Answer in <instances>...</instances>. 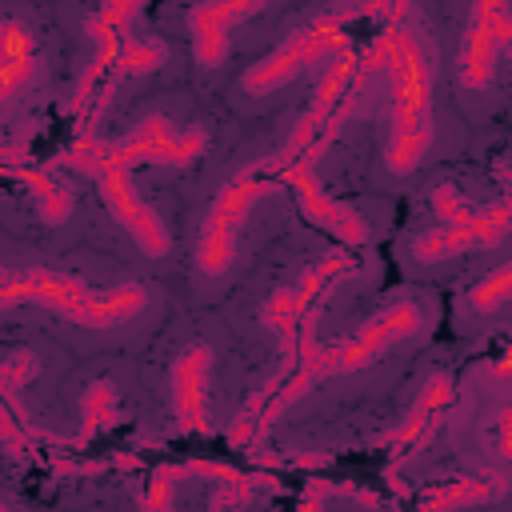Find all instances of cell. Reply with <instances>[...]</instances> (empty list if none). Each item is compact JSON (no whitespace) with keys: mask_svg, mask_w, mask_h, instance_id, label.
<instances>
[{"mask_svg":"<svg viewBox=\"0 0 512 512\" xmlns=\"http://www.w3.org/2000/svg\"><path fill=\"white\" fill-rule=\"evenodd\" d=\"M136 8H140V0H104V8L88 20V32H92V40L100 44V52H96V64L84 72L72 108H84V104H88L92 84H96V76L104 72V64H112V60L120 56V44H124V36H128V20H132Z\"/></svg>","mask_w":512,"mask_h":512,"instance_id":"obj_11","label":"cell"},{"mask_svg":"<svg viewBox=\"0 0 512 512\" xmlns=\"http://www.w3.org/2000/svg\"><path fill=\"white\" fill-rule=\"evenodd\" d=\"M312 316H316L312 308H304V316H300V356H304V368L292 376V384L280 392V400L264 412V424H268V420H276V412H280L288 400H296L300 392H308L316 376L352 372V368L368 364L376 352H384V344H392V340H400V336H408V332H416V328H420V308H416V304H396V308H388L384 316L368 320V324L360 328V336H356V340L336 344V348H316Z\"/></svg>","mask_w":512,"mask_h":512,"instance_id":"obj_2","label":"cell"},{"mask_svg":"<svg viewBox=\"0 0 512 512\" xmlns=\"http://www.w3.org/2000/svg\"><path fill=\"white\" fill-rule=\"evenodd\" d=\"M436 208L448 220V228H436L428 236H420L412 244V252L420 260H440V256H456L464 248H480V244H496L508 232V204H496L488 212H476L468 204L456 200L452 188H436Z\"/></svg>","mask_w":512,"mask_h":512,"instance_id":"obj_4","label":"cell"},{"mask_svg":"<svg viewBox=\"0 0 512 512\" xmlns=\"http://www.w3.org/2000/svg\"><path fill=\"white\" fill-rule=\"evenodd\" d=\"M508 284H512V272H508V268H500L492 280H484V284L472 292V304H476L480 312H492V308L508 296Z\"/></svg>","mask_w":512,"mask_h":512,"instance_id":"obj_17","label":"cell"},{"mask_svg":"<svg viewBox=\"0 0 512 512\" xmlns=\"http://www.w3.org/2000/svg\"><path fill=\"white\" fill-rule=\"evenodd\" d=\"M88 176H96V188L104 196V204L112 208V216L128 228V236L148 252V256H164L168 252V228L160 224V216L136 196L128 168H112V164H92L84 168Z\"/></svg>","mask_w":512,"mask_h":512,"instance_id":"obj_7","label":"cell"},{"mask_svg":"<svg viewBox=\"0 0 512 512\" xmlns=\"http://www.w3.org/2000/svg\"><path fill=\"white\" fill-rule=\"evenodd\" d=\"M208 364H212V352H208L204 344H196V348H188V352L176 360V372H172L180 424H184V428H196V432L208 428V420H204V372H208Z\"/></svg>","mask_w":512,"mask_h":512,"instance_id":"obj_13","label":"cell"},{"mask_svg":"<svg viewBox=\"0 0 512 512\" xmlns=\"http://www.w3.org/2000/svg\"><path fill=\"white\" fill-rule=\"evenodd\" d=\"M204 148V136H156V140H144V136H128L120 144H84V148H72L64 152V164L68 168H92V164H112V168H136V164H184L192 160L196 152Z\"/></svg>","mask_w":512,"mask_h":512,"instance_id":"obj_6","label":"cell"},{"mask_svg":"<svg viewBox=\"0 0 512 512\" xmlns=\"http://www.w3.org/2000/svg\"><path fill=\"white\" fill-rule=\"evenodd\" d=\"M16 176H20L24 184H32V192L40 196V216H44L48 224H56V220H64V216H68L72 200H68V192H64L56 180H48L44 172H28V168H20Z\"/></svg>","mask_w":512,"mask_h":512,"instance_id":"obj_15","label":"cell"},{"mask_svg":"<svg viewBox=\"0 0 512 512\" xmlns=\"http://www.w3.org/2000/svg\"><path fill=\"white\" fill-rule=\"evenodd\" d=\"M508 40H512L508 4H504V0H476V20H472L468 44H464V68H460V80H464L468 88L488 84V76H492V52L504 48Z\"/></svg>","mask_w":512,"mask_h":512,"instance_id":"obj_9","label":"cell"},{"mask_svg":"<svg viewBox=\"0 0 512 512\" xmlns=\"http://www.w3.org/2000/svg\"><path fill=\"white\" fill-rule=\"evenodd\" d=\"M264 192H272V180H260L256 172L236 176V180L220 192V200H216V208H212V216H208V224H204L200 248H196V264H200L204 276H220V272L232 264L240 220L248 216V208H252L256 196H264Z\"/></svg>","mask_w":512,"mask_h":512,"instance_id":"obj_5","label":"cell"},{"mask_svg":"<svg viewBox=\"0 0 512 512\" xmlns=\"http://www.w3.org/2000/svg\"><path fill=\"white\" fill-rule=\"evenodd\" d=\"M28 76H32V56L28 60H0V100L8 92H16ZM8 156H16V152H0V160H8Z\"/></svg>","mask_w":512,"mask_h":512,"instance_id":"obj_18","label":"cell"},{"mask_svg":"<svg viewBox=\"0 0 512 512\" xmlns=\"http://www.w3.org/2000/svg\"><path fill=\"white\" fill-rule=\"evenodd\" d=\"M344 48H348V32H340L332 20H328V24H316V28L300 32L296 40H288L280 52H272L264 64H256V68L244 76V88H248L252 96H260V92L284 84V80H288L292 72H300L304 64H312V60H320V56H328V52H344Z\"/></svg>","mask_w":512,"mask_h":512,"instance_id":"obj_8","label":"cell"},{"mask_svg":"<svg viewBox=\"0 0 512 512\" xmlns=\"http://www.w3.org/2000/svg\"><path fill=\"white\" fill-rule=\"evenodd\" d=\"M28 56H32V36L16 20H4L0 24V60H28Z\"/></svg>","mask_w":512,"mask_h":512,"instance_id":"obj_16","label":"cell"},{"mask_svg":"<svg viewBox=\"0 0 512 512\" xmlns=\"http://www.w3.org/2000/svg\"><path fill=\"white\" fill-rule=\"evenodd\" d=\"M348 84H360V76H356V64H352V52L344 48V56H336L332 64H328V72H324V84H320V92H316V104H312V112L300 120V128H296V136H292V144H288V152H296L316 128H320V120H324V112L332 108V100L348 88Z\"/></svg>","mask_w":512,"mask_h":512,"instance_id":"obj_14","label":"cell"},{"mask_svg":"<svg viewBox=\"0 0 512 512\" xmlns=\"http://www.w3.org/2000/svg\"><path fill=\"white\" fill-rule=\"evenodd\" d=\"M264 0H212V4H200L188 24H192V48H196V60L200 64H220L224 52H228V28L236 20H244L248 12H256Z\"/></svg>","mask_w":512,"mask_h":512,"instance_id":"obj_10","label":"cell"},{"mask_svg":"<svg viewBox=\"0 0 512 512\" xmlns=\"http://www.w3.org/2000/svg\"><path fill=\"white\" fill-rule=\"evenodd\" d=\"M284 180L288 184H296V192H300V200H304V208L328 228V232H336L340 240H348V244H364V236H368V228H364V220L356 216V212H348V208H340V204H332L320 188H316V180H312V164L308 160H296V164H288V172H284Z\"/></svg>","mask_w":512,"mask_h":512,"instance_id":"obj_12","label":"cell"},{"mask_svg":"<svg viewBox=\"0 0 512 512\" xmlns=\"http://www.w3.org/2000/svg\"><path fill=\"white\" fill-rule=\"evenodd\" d=\"M20 300H40L52 312H60L72 324L84 328H112L132 320L144 308V292L136 284L112 292V296H92L80 280L72 276H56V272H20V276H4L0 272V308L20 304Z\"/></svg>","mask_w":512,"mask_h":512,"instance_id":"obj_3","label":"cell"},{"mask_svg":"<svg viewBox=\"0 0 512 512\" xmlns=\"http://www.w3.org/2000/svg\"><path fill=\"white\" fill-rule=\"evenodd\" d=\"M372 52L392 72V136H388V168L408 172L420 164L432 140L428 120V64L416 40L404 28H384Z\"/></svg>","mask_w":512,"mask_h":512,"instance_id":"obj_1","label":"cell"}]
</instances>
